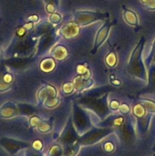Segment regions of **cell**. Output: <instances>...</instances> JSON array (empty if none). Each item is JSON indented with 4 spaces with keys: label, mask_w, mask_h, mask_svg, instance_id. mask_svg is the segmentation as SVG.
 Returning a JSON list of instances; mask_svg holds the SVG:
<instances>
[{
    "label": "cell",
    "mask_w": 155,
    "mask_h": 156,
    "mask_svg": "<svg viewBox=\"0 0 155 156\" xmlns=\"http://www.w3.org/2000/svg\"><path fill=\"white\" fill-rule=\"evenodd\" d=\"M110 27V25L108 24H105L101 29L97 33V37L95 39V44H94V50H97L99 46L105 41V39L107 37V34L109 32V29Z\"/></svg>",
    "instance_id": "6da1fadb"
},
{
    "label": "cell",
    "mask_w": 155,
    "mask_h": 156,
    "mask_svg": "<svg viewBox=\"0 0 155 156\" xmlns=\"http://www.w3.org/2000/svg\"><path fill=\"white\" fill-rule=\"evenodd\" d=\"M15 108L10 103H7L0 108V117L2 118H9L15 115Z\"/></svg>",
    "instance_id": "7a4b0ae2"
},
{
    "label": "cell",
    "mask_w": 155,
    "mask_h": 156,
    "mask_svg": "<svg viewBox=\"0 0 155 156\" xmlns=\"http://www.w3.org/2000/svg\"><path fill=\"white\" fill-rule=\"evenodd\" d=\"M96 14L93 12H78V21L81 24H88L95 19Z\"/></svg>",
    "instance_id": "3957f363"
},
{
    "label": "cell",
    "mask_w": 155,
    "mask_h": 156,
    "mask_svg": "<svg viewBox=\"0 0 155 156\" xmlns=\"http://www.w3.org/2000/svg\"><path fill=\"white\" fill-rule=\"evenodd\" d=\"M68 27H69L70 30H68V28L67 27V26L62 28V34H64V36L66 37H74L78 33V27H76L74 24H68Z\"/></svg>",
    "instance_id": "277c9868"
},
{
    "label": "cell",
    "mask_w": 155,
    "mask_h": 156,
    "mask_svg": "<svg viewBox=\"0 0 155 156\" xmlns=\"http://www.w3.org/2000/svg\"><path fill=\"white\" fill-rule=\"evenodd\" d=\"M125 19L131 25H137L138 24V18L135 12L130 10L125 11Z\"/></svg>",
    "instance_id": "5b68a950"
},
{
    "label": "cell",
    "mask_w": 155,
    "mask_h": 156,
    "mask_svg": "<svg viewBox=\"0 0 155 156\" xmlns=\"http://www.w3.org/2000/svg\"><path fill=\"white\" fill-rule=\"evenodd\" d=\"M54 55L57 59H62L67 56L66 49L64 48L63 47H57L55 49Z\"/></svg>",
    "instance_id": "8992f818"
},
{
    "label": "cell",
    "mask_w": 155,
    "mask_h": 156,
    "mask_svg": "<svg viewBox=\"0 0 155 156\" xmlns=\"http://www.w3.org/2000/svg\"><path fill=\"white\" fill-rule=\"evenodd\" d=\"M134 114L138 117H141L145 114V108L141 105H137L134 108Z\"/></svg>",
    "instance_id": "52a82bcc"
},
{
    "label": "cell",
    "mask_w": 155,
    "mask_h": 156,
    "mask_svg": "<svg viewBox=\"0 0 155 156\" xmlns=\"http://www.w3.org/2000/svg\"><path fill=\"white\" fill-rule=\"evenodd\" d=\"M143 105H144V108L150 112H154L155 113V102L153 101L150 100H144L143 102Z\"/></svg>",
    "instance_id": "ba28073f"
},
{
    "label": "cell",
    "mask_w": 155,
    "mask_h": 156,
    "mask_svg": "<svg viewBox=\"0 0 155 156\" xmlns=\"http://www.w3.org/2000/svg\"><path fill=\"white\" fill-rule=\"evenodd\" d=\"M115 62H116V58H115L114 53H112L109 56H107V57H106V62H107V64L109 66H113L115 64Z\"/></svg>",
    "instance_id": "9c48e42d"
},
{
    "label": "cell",
    "mask_w": 155,
    "mask_h": 156,
    "mask_svg": "<svg viewBox=\"0 0 155 156\" xmlns=\"http://www.w3.org/2000/svg\"><path fill=\"white\" fill-rule=\"evenodd\" d=\"M63 91L64 92L66 93V94H69L71 91H73V85L72 83H70V82H68V83H65L63 85Z\"/></svg>",
    "instance_id": "30bf717a"
},
{
    "label": "cell",
    "mask_w": 155,
    "mask_h": 156,
    "mask_svg": "<svg viewBox=\"0 0 155 156\" xmlns=\"http://www.w3.org/2000/svg\"><path fill=\"white\" fill-rule=\"evenodd\" d=\"M50 20L52 23H53V24H57V23H59V21H60L61 16L59 14H53V15L50 16Z\"/></svg>",
    "instance_id": "8fae6325"
},
{
    "label": "cell",
    "mask_w": 155,
    "mask_h": 156,
    "mask_svg": "<svg viewBox=\"0 0 155 156\" xmlns=\"http://www.w3.org/2000/svg\"><path fill=\"white\" fill-rule=\"evenodd\" d=\"M119 110L121 111V113H122V114H128L130 111V108H129V105H126V104H122L119 107Z\"/></svg>",
    "instance_id": "7c38bea8"
},
{
    "label": "cell",
    "mask_w": 155,
    "mask_h": 156,
    "mask_svg": "<svg viewBox=\"0 0 155 156\" xmlns=\"http://www.w3.org/2000/svg\"><path fill=\"white\" fill-rule=\"evenodd\" d=\"M146 6L150 10H154L155 9V0H150L147 4H145Z\"/></svg>",
    "instance_id": "4fadbf2b"
},
{
    "label": "cell",
    "mask_w": 155,
    "mask_h": 156,
    "mask_svg": "<svg viewBox=\"0 0 155 156\" xmlns=\"http://www.w3.org/2000/svg\"><path fill=\"white\" fill-rule=\"evenodd\" d=\"M109 106H110V108H112V109L116 110L117 108H119V103L117 101H111Z\"/></svg>",
    "instance_id": "5bb4252c"
},
{
    "label": "cell",
    "mask_w": 155,
    "mask_h": 156,
    "mask_svg": "<svg viewBox=\"0 0 155 156\" xmlns=\"http://www.w3.org/2000/svg\"><path fill=\"white\" fill-rule=\"evenodd\" d=\"M46 10L48 11L49 12H53L55 10V8L53 6V4H48L46 6Z\"/></svg>",
    "instance_id": "9a60e30c"
},
{
    "label": "cell",
    "mask_w": 155,
    "mask_h": 156,
    "mask_svg": "<svg viewBox=\"0 0 155 156\" xmlns=\"http://www.w3.org/2000/svg\"><path fill=\"white\" fill-rule=\"evenodd\" d=\"M24 27L25 28V30H30V29H31L33 27V24L32 23H27V24H26L24 26Z\"/></svg>",
    "instance_id": "2e32d148"
},
{
    "label": "cell",
    "mask_w": 155,
    "mask_h": 156,
    "mask_svg": "<svg viewBox=\"0 0 155 156\" xmlns=\"http://www.w3.org/2000/svg\"><path fill=\"white\" fill-rule=\"evenodd\" d=\"M122 121H123V119L122 118H118V119H116V120H115V121H114V123H115V125H119V124H121L122 123Z\"/></svg>",
    "instance_id": "e0dca14e"
},
{
    "label": "cell",
    "mask_w": 155,
    "mask_h": 156,
    "mask_svg": "<svg viewBox=\"0 0 155 156\" xmlns=\"http://www.w3.org/2000/svg\"><path fill=\"white\" fill-rule=\"evenodd\" d=\"M33 19V22H34V21H36L38 20V17L36 16V15H32V16H30L28 18V20H31Z\"/></svg>",
    "instance_id": "ac0fdd59"
},
{
    "label": "cell",
    "mask_w": 155,
    "mask_h": 156,
    "mask_svg": "<svg viewBox=\"0 0 155 156\" xmlns=\"http://www.w3.org/2000/svg\"><path fill=\"white\" fill-rule=\"evenodd\" d=\"M153 61L155 62V42H154V46H153Z\"/></svg>",
    "instance_id": "d6986e66"
},
{
    "label": "cell",
    "mask_w": 155,
    "mask_h": 156,
    "mask_svg": "<svg viewBox=\"0 0 155 156\" xmlns=\"http://www.w3.org/2000/svg\"><path fill=\"white\" fill-rule=\"evenodd\" d=\"M141 1H142V2L144 3V4H147V3L148 2L150 1V0H141Z\"/></svg>",
    "instance_id": "ffe728a7"
}]
</instances>
